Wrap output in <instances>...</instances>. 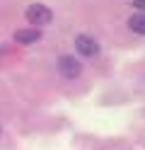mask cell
I'll return each instance as SVG.
<instances>
[{
  "instance_id": "6",
  "label": "cell",
  "mask_w": 145,
  "mask_h": 150,
  "mask_svg": "<svg viewBox=\"0 0 145 150\" xmlns=\"http://www.w3.org/2000/svg\"><path fill=\"white\" fill-rule=\"evenodd\" d=\"M133 5H135V7H138V10H140V12H145V0H133Z\"/></svg>"
},
{
  "instance_id": "2",
  "label": "cell",
  "mask_w": 145,
  "mask_h": 150,
  "mask_svg": "<svg viewBox=\"0 0 145 150\" xmlns=\"http://www.w3.org/2000/svg\"><path fill=\"white\" fill-rule=\"evenodd\" d=\"M80 70H82V65H80V61H77L75 56H61V58H58V73H61L63 78L73 80V78L80 75Z\"/></svg>"
},
{
  "instance_id": "4",
  "label": "cell",
  "mask_w": 145,
  "mask_h": 150,
  "mask_svg": "<svg viewBox=\"0 0 145 150\" xmlns=\"http://www.w3.org/2000/svg\"><path fill=\"white\" fill-rule=\"evenodd\" d=\"M39 39H41V29H36V27H27V29L15 32V41H19V44H34Z\"/></svg>"
},
{
  "instance_id": "3",
  "label": "cell",
  "mask_w": 145,
  "mask_h": 150,
  "mask_svg": "<svg viewBox=\"0 0 145 150\" xmlns=\"http://www.w3.org/2000/svg\"><path fill=\"white\" fill-rule=\"evenodd\" d=\"M75 49L80 56H85V58H92V56H97V51H99V44H97L92 36H87V34H80L75 39Z\"/></svg>"
},
{
  "instance_id": "5",
  "label": "cell",
  "mask_w": 145,
  "mask_h": 150,
  "mask_svg": "<svg viewBox=\"0 0 145 150\" xmlns=\"http://www.w3.org/2000/svg\"><path fill=\"white\" fill-rule=\"evenodd\" d=\"M128 27H131L135 34H145V12H135L131 20H128Z\"/></svg>"
},
{
  "instance_id": "1",
  "label": "cell",
  "mask_w": 145,
  "mask_h": 150,
  "mask_svg": "<svg viewBox=\"0 0 145 150\" xmlns=\"http://www.w3.org/2000/svg\"><path fill=\"white\" fill-rule=\"evenodd\" d=\"M24 17H27V22H32L34 27H41V24H48V22L53 20V12L48 10L46 5L34 3V5H29V7H27Z\"/></svg>"
}]
</instances>
